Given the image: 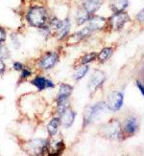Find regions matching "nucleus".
I'll list each match as a JSON object with an SVG mask.
<instances>
[{
	"label": "nucleus",
	"instance_id": "4468645a",
	"mask_svg": "<svg viewBox=\"0 0 144 156\" xmlns=\"http://www.w3.org/2000/svg\"><path fill=\"white\" fill-rule=\"evenodd\" d=\"M69 30H70V20L69 18H65L64 20H61L56 31L58 33L59 37L63 38L65 36H67V34L69 33Z\"/></svg>",
	"mask_w": 144,
	"mask_h": 156
},
{
	"label": "nucleus",
	"instance_id": "f3484780",
	"mask_svg": "<svg viewBox=\"0 0 144 156\" xmlns=\"http://www.w3.org/2000/svg\"><path fill=\"white\" fill-rule=\"evenodd\" d=\"M91 15L88 13L86 10L84 9H80L77 13H76V23L77 25H82L85 22H87L88 19L90 18Z\"/></svg>",
	"mask_w": 144,
	"mask_h": 156
},
{
	"label": "nucleus",
	"instance_id": "5701e85b",
	"mask_svg": "<svg viewBox=\"0 0 144 156\" xmlns=\"http://www.w3.org/2000/svg\"><path fill=\"white\" fill-rule=\"evenodd\" d=\"M64 150H65V144H64V142L63 141H60V142H58V143L55 144V146H54V151H53L54 153H52V154H55V155L60 154V153H61V152L64 151Z\"/></svg>",
	"mask_w": 144,
	"mask_h": 156
},
{
	"label": "nucleus",
	"instance_id": "dca6fc26",
	"mask_svg": "<svg viewBox=\"0 0 144 156\" xmlns=\"http://www.w3.org/2000/svg\"><path fill=\"white\" fill-rule=\"evenodd\" d=\"M129 5V1L128 0H112L111 4V9L116 12H122L124 11Z\"/></svg>",
	"mask_w": 144,
	"mask_h": 156
},
{
	"label": "nucleus",
	"instance_id": "9d476101",
	"mask_svg": "<svg viewBox=\"0 0 144 156\" xmlns=\"http://www.w3.org/2000/svg\"><path fill=\"white\" fill-rule=\"evenodd\" d=\"M87 22H88L87 27L91 30V32L104 29L107 25V20L104 17L96 16H90V18L88 19Z\"/></svg>",
	"mask_w": 144,
	"mask_h": 156
},
{
	"label": "nucleus",
	"instance_id": "6ab92c4d",
	"mask_svg": "<svg viewBox=\"0 0 144 156\" xmlns=\"http://www.w3.org/2000/svg\"><path fill=\"white\" fill-rule=\"evenodd\" d=\"M113 52V48H111V47H106V48L102 49V51L99 53L98 59L100 60V62H106V60H108L109 58L112 57Z\"/></svg>",
	"mask_w": 144,
	"mask_h": 156
},
{
	"label": "nucleus",
	"instance_id": "f8f14e48",
	"mask_svg": "<svg viewBox=\"0 0 144 156\" xmlns=\"http://www.w3.org/2000/svg\"><path fill=\"white\" fill-rule=\"evenodd\" d=\"M104 0H83V9L92 15L103 4Z\"/></svg>",
	"mask_w": 144,
	"mask_h": 156
},
{
	"label": "nucleus",
	"instance_id": "412c9836",
	"mask_svg": "<svg viewBox=\"0 0 144 156\" xmlns=\"http://www.w3.org/2000/svg\"><path fill=\"white\" fill-rule=\"evenodd\" d=\"M9 56H10V51L8 49V47L2 43H0V59L8 58Z\"/></svg>",
	"mask_w": 144,
	"mask_h": 156
},
{
	"label": "nucleus",
	"instance_id": "4be33fe9",
	"mask_svg": "<svg viewBox=\"0 0 144 156\" xmlns=\"http://www.w3.org/2000/svg\"><path fill=\"white\" fill-rule=\"evenodd\" d=\"M96 58V54L95 53H88L87 55H85L82 58V64H87Z\"/></svg>",
	"mask_w": 144,
	"mask_h": 156
},
{
	"label": "nucleus",
	"instance_id": "20e7f679",
	"mask_svg": "<svg viewBox=\"0 0 144 156\" xmlns=\"http://www.w3.org/2000/svg\"><path fill=\"white\" fill-rule=\"evenodd\" d=\"M130 20V17L128 13L125 12H116L113 15L109 17V25H111L112 29L114 31H119L121 30L124 25Z\"/></svg>",
	"mask_w": 144,
	"mask_h": 156
},
{
	"label": "nucleus",
	"instance_id": "f03ea898",
	"mask_svg": "<svg viewBox=\"0 0 144 156\" xmlns=\"http://www.w3.org/2000/svg\"><path fill=\"white\" fill-rule=\"evenodd\" d=\"M108 105L105 103H98L94 105L87 106L84 111V125L87 126L97 118L103 112L108 110Z\"/></svg>",
	"mask_w": 144,
	"mask_h": 156
},
{
	"label": "nucleus",
	"instance_id": "a211bd4d",
	"mask_svg": "<svg viewBox=\"0 0 144 156\" xmlns=\"http://www.w3.org/2000/svg\"><path fill=\"white\" fill-rule=\"evenodd\" d=\"M59 126H60V119L58 118H54L48 123L47 131H48V134H49V136L52 137L54 135H56V133L58 132Z\"/></svg>",
	"mask_w": 144,
	"mask_h": 156
},
{
	"label": "nucleus",
	"instance_id": "f257e3e1",
	"mask_svg": "<svg viewBox=\"0 0 144 156\" xmlns=\"http://www.w3.org/2000/svg\"><path fill=\"white\" fill-rule=\"evenodd\" d=\"M27 20L28 22L37 28H42L45 26L48 20V12L47 10L42 6H35L27 12Z\"/></svg>",
	"mask_w": 144,
	"mask_h": 156
},
{
	"label": "nucleus",
	"instance_id": "6e6552de",
	"mask_svg": "<svg viewBox=\"0 0 144 156\" xmlns=\"http://www.w3.org/2000/svg\"><path fill=\"white\" fill-rule=\"evenodd\" d=\"M58 60H59V56L57 55V53L48 52V53L44 54L43 57L40 58L39 66H40V68H42L44 70L51 69L53 66L56 65Z\"/></svg>",
	"mask_w": 144,
	"mask_h": 156
},
{
	"label": "nucleus",
	"instance_id": "7ed1b4c3",
	"mask_svg": "<svg viewBox=\"0 0 144 156\" xmlns=\"http://www.w3.org/2000/svg\"><path fill=\"white\" fill-rule=\"evenodd\" d=\"M27 151L34 155H42L49 151L48 142L43 139H36L29 142L27 145Z\"/></svg>",
	"mask_w": 144,
	"mask_h": 156
},
{
	"label": "nucleus",
	"instance_id": "ddd939ff",
	"mask_svg": "<svg viewBox=\"0 0 144 156\" xmlns=\"http://www.w3.org/2000/svg\"><path fill=\"white\" fill-rule=\"evenodd\" d=\"M72 93V86L68 85L66 83H61L60 86V90L58 94V99L57 101H67L69 96Z\"/></svg>",
	"mask_w": 144,
	"mask_h": 156
},
{
	"label": "nucleus",
	"instance_id": "b1692460",
	"mask_svg": "<svg viewBox=\"0 0 144 156\" xmlns=\"http://www.w3.org/2000/svg\"><path fill=\"white\" fill-rule=\"evenodd\" d=\"M13 69L15 70H17V71H22L23 68H24V65L21 63V62H15L13 65Z\"/></svg>",
	"mask_w": 144,
	"mask_h": 156
},
{
	"label": "nucleus",
	"instance_id": "0eeeda50",
	"mask_svg": "<svg viewBox=\"0 0 144 156\" xmlns=\"http://www.w3.org/2000/svg\"><path fill=\"white\" fill-rule=\"evenodd\" d=\"M123 100H124V96L120 92H113L109 94L108 98V108L113 111H117L123 105Z\"/></svg>",
	"mask_w": 144,
	"mask_h": 156
},
{
	"label": "nucleus",
	"instance_id": "393cba45",
	"mask_svg": "<svg viewBox=\"0 0 144 156\" xmlns=\"http://www.w3.org/2000/svg\"><path fill=\"white\" fill-rule=\"evenodd\" d=\"M31 74H32V72H31L28 68H23L22 74H21V79L28 78L29 76H31Z\"/></svg>",
	"mask_w": 144,
	"mask_h": 156
},
{
	"label": "nucleus",
	"instance_id": "9b49d317",
	"mask_svg": "<svg viewBox=\"0 0 144 156\" xmlns=\"http://www.w3.org/2000/svg\"><path fill=\"white\" fill-rule=\"evenodd\" d=\"M32 83L38 88L39 91H42V90L46 89V88H53L55 86V84L51 80H47L44 77H39V76L34 79L32 80Z\"/></svg>",
	"mask_w": 144,
	"mask_h": 156
},
{
	"label": "nucleus",
	"instance_id": "1a4fd4ad",
	"mask_svg": "<svg viewBox=\"0 0 144 156\" xmlns=\"http://www.w3.org/2000/svg\"><path fill=\"white\" fill-rule=\"evenodd\" d=\"M60 115V124L65 127L71 126L74 123L75 117H76V113L68 107Z\"/></svg>",
	"mask_w": 144,
	"mask_h": 156
},
{
	"label": "nucleus",
	"instance_id": "c85d7f7f",
	"mask_svg": "<svg viewBox=\"0 0 144 156\" xmlns=\"http://www.w3.org/2000/svg\"><path fill=\"white\" fill-rule=\"evenodd\" d=\"M5 71V64L2 62V59H0V75H2Z\"/></svg>",
	"mask_w": 144,
	"mask_h": 156
},
{
	"label": "nucleus",
	"instance_id": "a878e982",
	"mask_svg": "<svg viewBox=\"0 0 144 156\" xmlns=\"http://www.w3.org/2000/svg\"><path fill=\"white\" fill-rule=\"evenodd\" d=\"M5 39H6V33L3 30V28H1V27H0V43L4 42Z\"/></svg>",
	"mask_w": 144,
	"mask_h": 156
},
{
	"label": "nucleus",
	"instance_id": "aec40b11",
	"mask_svg": "<svg viewBox=\"0 0 144 156\" xmlns=\"http://www.w3.org/2000/svg\"><path fill=\"white\" fill-rule=\"evenodd\" d=\"M87 71H88V66L87 64H83L82 66L78 67V68L74 72V75H73L74 79L77 80H81L82 78H84V76L87 73Z\"/></svg>",
	"mask_w": 144,
	"mask_h": 156
},
{
	"label": "nucleus",
	"instance_id": "bb28decb",
	"mask_svg": "<svg viewBox=\"0 0 144 156\" xmlns=\"http://www.w3.org/2000/svg\"><path fill=\"white\" fill-rule=\"evenodd\" d=\"M138 19L139 20V21H141V22H143L144 21V9H142L138 13Z\"/></svg>",
	"mask_w": 144,
	"mask_h": 156
},
{
	"label": "nucleus",
	"instance_id": "423d86ee",
	"mask_svg": "<svg viewBox=\"0 0 144 156\" xmlns=\"http://www.w3.org/2000/svg\"><path fill=\"white\" fill-rule=\"evenodd\" d=\"M105 80H106V75L104 72L101 70H94L90 78V80H88V85H87L88 90L90 92H93L96 89H98L104 83Z\"/></svg>",
	"mask_w": 144,
	"mask_h": 156
},
{
	"label": "nucleus",
	"instance_id": "cd10ccee",
	"mask_svg": "<svg viewBox=\"0 0 144 156\" xmlns=\"http://www.w3.org/2000/svg\"><path fill=\"white\" fill-rule=\"evenodd\" d=\"M136 86L138 87V89L140 90L141 94L144 96V85L140 83V81H136Z\"/></svg>",
	"mask_w": 144,
	"mask_h": 156
},
{
	"label": "nucleus",
	"instance_id": "39448f33",
	"mask_svg": "<svg viewBox=\"0 0 144 156\" xmlns=\"http://www.w3.org/2000/svg\"><path fill=\"white\" fill-rule=\"evenodd\" d=\"M121 126L118 121H112L102 127V134L109 139H116L120 136Z\"/></svg>",
	"mask_w": 144,
	"mask_h": 156
},
{
	"label": "nucleus",
	"instance_id": "2eb2a0df",
	"mask_svg": "<svg viewBox=\"0 0 144 156\" xmlns=\"http://www.w3.org/2000/svg\"><path fill=\"white\" fill-rule=\"evenodd\" d=\"M138 128V120L135 117H130L126 120L125 124H124V130L128 134H134L136 132Z\"/></svg>",
	"mask_w": 144,
	"mask_h": 156
}]
</instances>
